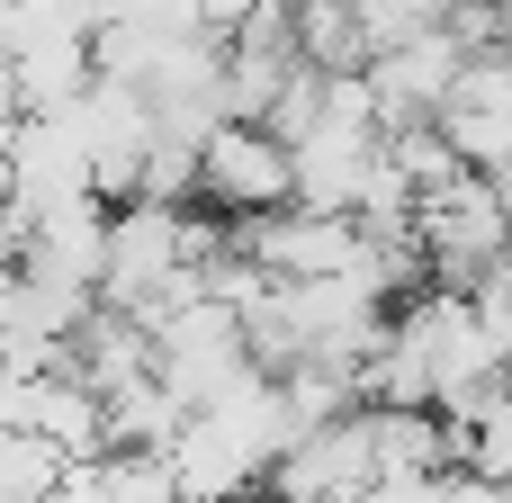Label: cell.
<instances>
[{"mask_svg":"<svg viewBox=\"0 0 512 503\" xmlns=\"http://www.w3.org/2000/svg\"><path fill=\"white\" fill-rule=\"evenodd\" d=\"M90 477H99V495H108V503H189V495H180L171 450H108Z\"/></svg>","mask_w":512,"mask_h":503,"instance_id":"8","label":"cell"},{"mask_svg":"<svg viewBox=\"0 0 512 503\" xmlns=\"http://www.w3.org/2000/svg\"><path fill=\"white\" fill-rule=\"evenodd\" d=\"M441 135L459 144L468 171H504L512 162V54H477L441 108Z\"/></svg>","mask_w":512,"mask_h":503,"instance_id":"6","label":"cell"},{"mask_svg":"<svg viewBox=\"0 0 512 503\" xmlns=\"http://www.w3.org/2000/svg\"><path fill=\"white\" fill-rule=\"evenodd\" d=\"M414 234H423L432 288H477L495 261H512V216H504L495 171H459L450 189H432L423 216H414Z\"/></svg>","mask_w":512,"mask_h":503,"instance_id":"1","label":"cell"},{"mask_svg":"<svg viewBox=\"0 0 512 503\" xmlns=\"http://www.w3.org/2000/svg\"><path fill=\"white\" fill-rule=\"evenodd\" d=\"M0 423H9V432H45L72 468H99V459L117 450L108 396L81 387L72 369H54V378H9V387H0Z\"/></svg>","mask_w":512,"mask_h":503,"instance_id":"4","label":"cell"},{"mask_svg":"<svg viewBox=\"0 0 512 503\" xmlns=\"http://www.w3.org/2000/svg\"><path fill=\"white\" fill-rule=\"evenodd\" d=\"M234 252L261 261L270 279H342L369 261V225L360 216H324V207H279V216H243Z\"/></svg>","mask_w":512,"mask_h":503,"instance_id":"3","label":"cell"},{"mask_svg":"<svg viewBox=\"0 0 512 503\" xmlns=\"http://www.w3.org/2000/svg\"><path fill=\"white\" fill-rule=\"evenodd\" d=\"M468 63H477V54H468L450 27H432V36H414V45H387V54L369 63V90H378L387 135H396V126H432V117L450 108V90H459Z\"/></svg>","mask_w":512,"mask_h":503,"instance_id":"5","label":"cell"},{"mask_svg":"<svg viewBox=\"0 0 512 503\" xmlns=\"http://www.w3.org/2000/svg\"><path fill=\"white\" fill-rule=\"evenodd\" d=\"M495 189H504V216H512V162H504V171H495Z\"/></svg>","mask_w":512,"mask_h":503,"instance_id":"9","label":"cell"},{"mask_svg":"<svg viewBox=\"0 0 512 503\" xmlns=\"http://www.w3.org/2000/svg\"><path fill=\"white\" fill-rule=\"evenodd\" d=\"M198 207H216L225 225L297 207V144H279V135L252 126V117L216 126V144L198 153Z\"/></svg>","mask_w":512,"mask_h":503,"instance_id":"2","label":"cell"},{"mask_svg":"<svg viewBox=\"0 0 512 503\" xmlns=\"http://www.w3.org/2000/svg\"><path fill=\"white\" fill-rule=\"evenodd\" d=\"M72 486V459L45 432H9L0 441V503H54Z\"/></svg>","mask_w":512,"mask_h":503,"instance_id":"7","label":"cell"}]
</instances>
